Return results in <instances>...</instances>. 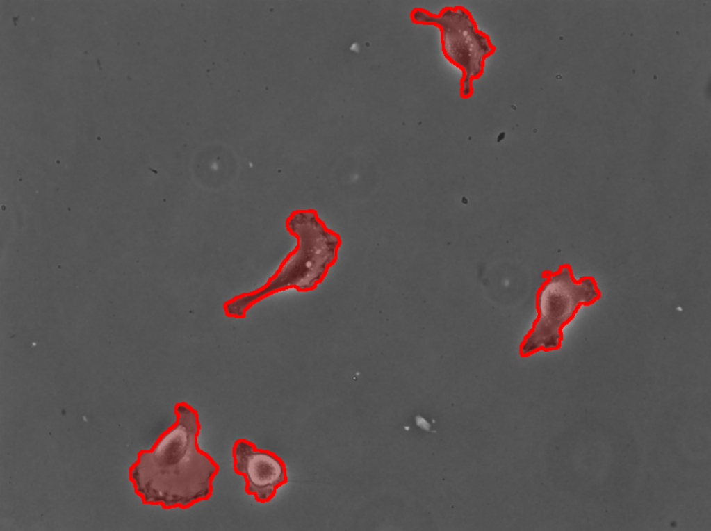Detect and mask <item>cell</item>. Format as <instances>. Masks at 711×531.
<instances>
[{"label": "cell", "mask_w": 711, "mask_h": 531, "mask_svg": "<svg viewBox=\"0 0 711 531\" xmlns=\"http://www.w3.org/2000/svg\"><path fill=\"white\" fill-rule=\"evenodd\" d=\"M174 413V423L149 450L140 455L136 480L145 503L186 509L211 497L219 466L199 447L197 411L181 402L175 405Z\"/></svg>", "instance_id": "1"}, {"label": "cell", "mask_w": 711, "mask_h": 531, "mask_svg": "<svg viewBox=\"0 0 711 531\" xmlns=\"http://www.w3.org/2000/svg\"><path fill=\"white\" fill-rule=\"evenodd\" d=\"M545 281L536 293L537 316L519 345V354L529 357L537 352L560 348L563 327L582 305L594 304L601 297L596 281L591 276L576 280L569 264L557 271L546 270Z\"/></svg>", "instance_id": "2"}, {"label": "cell", "mask_w": 711, "mask_h": 531, "mask_svg": "<svg viewBox=\"0 0 711 531\" xmlns=\"http://www.w3.org/2000/svg\"><path fill=\"white\" fill-rule=\"evenodd\" d=\"M288 227L298 243L285 266V283L300 291L313 290L336 261L341 236L312 209L293 212Z\"/></svg>", "instance_id": "3"}, {"label": "cell", "mask_w": 711, "mask_h": 531, "mask_svg": "<svg viewBox=\"0 0 711 531\" xmlns=\"http://www.w3.org/2000/svg\"><path fill=\"white\" fill-rule=\"evenodd\" d=\"M231 454L234 472L244 477L245 491L256 501H270L277 489L287 483L286 464L275 452L258 448L253 442L239 438L233 444Z\"/></svg>", "instance_id": "4"}]
</instances>
